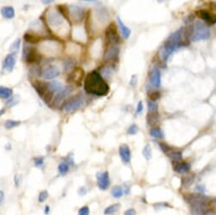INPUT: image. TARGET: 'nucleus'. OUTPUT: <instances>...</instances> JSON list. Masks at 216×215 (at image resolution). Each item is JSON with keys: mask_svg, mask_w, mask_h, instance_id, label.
<instances>
[{"mask_svg": "<svg viewBox=\"0 0 216 215\" xmlns=\"http://www.w3.org/2000/svg\"><path fill=\"white\" fill-rule=\"evenodd\" d=\"M188 36L186 33L184 27H181L179 30L175 31L164 42L163 48L161 49L160 53L162 59L164 62H166L173 53L184 47L185 45H188Z\"/></svg>", "mask_w": 216, "mask_h": 215, "instance_id": "obj_1", "label": "nucleus"}, {"mask_svg": "<svg viewBox=\"0 0 216 215\" xmlns=\"http://www.w3.org/2000/svg\"><path fill=\"white\" fill-rule=\"evenodd\" d=\"M84 90L88 94L96 96H106L109 92L108 83L102 77L101 74L92 70L87 75L84 80Z\"/></svg>", "mask_w": 216, "mask_h": 215, "instance_id": "obj_2", "label": "nucleus"}, {"mask_svg": "<svg viewBox=\"0 0 216 215\" xmlns=\"http://www.w3.org/2000/svg\"><path fill=\"white\" fill-rule=\"evenodd\" d=\"M192 34L191 40L192 42L204 41L210 37V30L208 25L201 20H197L192 25Z\"/></svg>", "mask_w": 216, "mask_h": 215, "instance_id": "obj_3", "label": "nucleus"}, {"mask_svg": "<svg viewBox=\"0 0 216 215\" xmlns=\"http://www.w3.org/2000/svg\"><path fill=\"white\" fill-rule=\"evenodd\" d=\"M105 41L108 46L117 45L120 42L118 31L115 23H111L105 30Z\"/></svg>", "mask_w": 216, "mask_h": 215, "instance_id": "obj_4", "label": "nucleus"}, {"mask_svg": "<svg viewBox=\"0 0 216 215\" xmlns=\"http://www.w3.org/2000/svg\"><path fill=\"white\" fill-rule=\"evenodd\" d=\"M83 104L84 99L81 96H76V97H71L70 99L66 101L63 105L64 111L66 113H72L81 108Z\"/></svg>", "mask_w": 216, "mask_h": 215, "instance_id": "obj_5", "label": "nucleus"}, {"mask_svg": "<svg viewBox=\"0 0 216 215\" xmlns=\"http://www.w3.org/2000/svg\"><path fill=\"white\" fill-rule=\"evenodd\" d=\"M63 16L58 11L50 10L47 13V21L51 27H59L64 24Z\"/></svg>", "mask_w": 216, "mask_h": 215, "instance_id": "obj_6", "label": "nucleus"}, {"mask_svg": "<svg viewBox=\"0 0 216 215\" xmlns=\"http://www.w3.org/2000/svg\"><path fill=\"white\" fill-rule=\"evenodd\" d=\"M67 8H68V12H69L70 21H75L76 23L82 21L85 17V11L82 8L77 5H69L67 6Z\"/></svg>", "mask_w": 216, "mask_h": 215, "instance_id": "obj_7", "label": "nucleus"}, {"mask_svg": "<svg viewBox=\"0 0 216 215\" xmlns=\"http://www.w3.org/2000/svg\"><path fill=\"white\" fill-rule=\"evenodd\" d=\"M34 89L37 91V92L38 94L40 97H42L44 100V102L48 103L49 101H51L53 93L50 92L48 87V83L47 82H36L34 85Z\"/></svg>", "mask_w": 216, "mask_h": 215, "instance_id": "obj_8", "label": "nucleus"}, {"mask_svg": "<svg viewBox=\"0 0 216 215\" xmlns=\"http://www.w3.org/2000/svg\"><path fill=\"white\" fill-rule=\"evenodd\" d=\"M23 58L29 64H33L37 62L39 59L38 53L37 52L35 48H33L32 46H27L25 44L23 47Z\"/></svg>", "mask_w": 216, "mask_h": 215, "instance_id": "obj_9", "label": "nucleus"}, {"mask_svg": "<svg viewBox=\"0 0 216 215\" xmlns=\"http://www.w3.org/2000/svg\"><path fill=\"white\" fill-rule=\"evenodd\" d=\"M60 74V69L56 65H48L41 71V76L44 80H53L58 77Z\"/></svg>", "mask_w": 216, "mask_h": 215, "instance_id": "obj_10", "label": "nucleus"}, {"mask_svg": "<svg viewBox=\"0 0 216 215\" xmlns=\"http://www.w3.org/2000/svg\"><path fill=\"white\" fill-rule=\"evenodd\" d=\"M72 92H73V87L71 86H66L62 88L59 92L55 94V97L53 98V104L55 105H59L72 93Z\"/></svg>", "mask_w": 216, "mask_h": 215, "instance_id": "obj_11", "label": "nucleus"}, {"mask_svg": "<svg viewBox=\"0 0 216 215\" xmlns=\"http://www.w3.org/2000/svg\"><path fill=\"white\" fill-rule=\"evenodd\" d=\"M120 49L117 45L108 46L104 54V59L105 61H115L118 59Z\"/></svg>", "mask_w": 216, "mask_h": 215, "instance_id": "obj_12", "label": "nucleus"}, {"mask_svg": "<svg viewBox=\"0 0 216 215\" xmlns=\"http://www.w3.org/2000/svg\"><path fill=\"white\" fill-rule=\"evenodd\" d=\"M97 180H98V186L100 190L105 191L108 189L110 185V180H109V174L107 171L98 173Z\"/></svg>", "mask_w": 216, "mask_h": 215, "instance_id": "obj_13", "label": "nucleus"}, {"mask_svg": "<svg viewBox=\"0 0 216 215\" xmlns=\"http://www.w3.org/2000/svg\"><path fill=\"white\" fill-rule=\"evenodd\" d=\"M196 13H197V15L198 16L199 19H201V21H203L206 24H215L216 18L212 13H210V12L207 10H200L197 11Z\"/></svg>", "mask_w": 216, "mask_h": 215, "instance_id": "obj_14", "label": "nucleus"}, {"mask_svg": "<svg viewBox=\"0 0 216 215\" xmlns=\"http://www.w3.org/2000/svg\"><path fill=\"white\" fill-rule=\"evenodd\" d=\"M15 64H16L15 53H9L5 57L4 62H3V69L8 71V72H11V71H13Z\"/></svg>", "mask_w": 216, "mask_h": 215, "instance_id": "obj_15", "label": "nucleus"}, {"mask_svg": "<svg viewBox=\"0 0 216 215\" xmlns=\"http://www.w3.org/2000/svg\"><path fill=\"white\" fill-rule=\"evenodd\" d=\"M150 84L154 88H159L161 86V71L159 69L155 68L153 69L149 76Z\"/></svg>", "mask_w": 216, "mask_h": 215, "instance_id": "obj_16", "label": "nucleus"}, {"mask_svg": "<svg viewBox=\"0 0 216 215\" xmlns=\"http://www.w3.org/2000/svg\"><path fill=\"white\" fill-rule=\"evenodd\" d=\"M119 153H120V156L121 158L122 161L125 163H128L131 162V158H132V153H131V150L130 147L126 144H123L120 147V149H119Z\"/></svg>", "mask_w": 216, "mask_h": 215, "instance_id": "obj_17", "label": "nucleus"}, {"mask_svg": "<svg viewBox=\"0 0 216 215\" xmlns=\"http://www.w3.org/2000/svg\"><path fill=\"white\" fill-rule=\"evenodd\" d=\"M117 22H118V25L120 29V31H121V35L122 37H124L125 39H128L130 37V36L132 34V30L130 29L129 27H127L126 25V24L123 22L121 19L120 16H117Z\"/></svg>", "mask_w": 216, "mask_h": 215, "instance_id": "obj_18", "label": "nucleus"}, {"mask_svg": "<svg viewBox=\"0 0 216 215\" xmlns=\"http://www.w3.org/2000/svg\"><path fill=\"white\" fill-rule=\"evenodd\" d=\"M0 13L1 15L6 20H11L15 16V10L12 6H4L0 10Z\"/></svg>", "mask_w": 216, "mask_h": 215, "instance_id": "obj_19", "label": "nucleus"}, {"mask_svg": "<svg viewBox=\"0 0 216 215\" xmlns=\"http://www.w3.org/2000/svg\"><path fill=\"white\" fill-rule=\"evenodd\" d=\"M190 169H191V165L185 162H178L176 163V165L174 167L175 171L179 174L187 173Z\"/></svg>", "mask_w": 216, "mask_h": 215, "instance_id": "obj_20", "label": "nucleus"}, {"mask_svg": "<svg viewBox=\"0 0 216 215\" xmlns=\"http://www.w3.org/2000/svg\"><path fill=\"white\" fill-rule=\"evenodd\" d=\"M48 87H49V90L50 91V92L53 94L59 92V91L62 89L63 85L59 80H53V81H50L48 83Z\"/></svg>", "mask_w": 216, "mask_h": 215, "instance_id": "obj_21", "label": "nucleus"}, {"mask_svg": "<svg viewBox=\"0 0 216 215\" xmlns=\"http://www.w3.org/2000/svg\"><path fill=\"white\" fill-rule=\"evenodd\" d=\"M13 96V90L10 87L0 86V98L9 99Z\"/></svg>", "mask_w": 216, "mask_h": 215, "instance_id": "obj_22", "label": "nucleus"}, {"mask_svg": "<svg viewBox=\"0 0 216 215\" xmlns=\"http://www.w3.org/2000/svg\"><path fill=\"white\" fill-rule=\"evenodd\" d=\"M97 15H98V21H100L101 22H103V23L108 21V12L104 8H101V9L98 10V11H97Z\"/></svg>", "mask_w": 216, "mask_h": 215, "instance_id": "obj_23", "label": "nucleus"}, {"mask_svg": "<svg viewBox=\"0 0 216 215\" xmlns=\"http://www.w3.org/2000/svg\"><path fill=\"white\" fill-rule=\"evenodd\" d=\"M150 135L153 137V138L162 139L164 138V132L159 127H155V128H152L150 130Z\"/></svg>", "mask_w": 216, "mask_h": 215, "instance_id": "obj_24", "label": "nucleus"}, {"mask_svg": "<svg viewBox=\"0 0 216 215\" xmlns=\"http://www.w3.org/2000/svg\"><path fill=\"white\" fill-rule=\"evenodd\" d=\"M83 74H84V70L81 68H76V69H74V70L70 73V76H71V78L73 79V80H76L77 81V80H81V77H83Z\"/></svg>", "mask_w": 216, "mask_h": 215, "instance_id": "obj_25", "label": "nucleus"}, {"mask_svg": "<svg viewBox=\"0 0 216 215\" xmlns=\"http://www.w3.org/2000/svg\"><path fill=\"white\" fill-rule=\"evenodd\" d=\"M24 39L30 43H37L40 41V37L38 36L32 34V33H29V32H26L24 35Z\"/></svg>", "mask_w": 216, "mask_h": 215, "instance_id": "obj_26", "label": "nucleus"}, {"mask_svg": "<svg viewBox=\"0 0 216 215\" xmlns=\"http://www.w3.org/2000/svg\"><path fill=\"white\" fill-rule=\"evenodd\" d=\"M21 124V121L20 120H14V119H7L4 123V127L7 130H11V129L18 127Z\"/></svg>", "mask_w": 216, "mask_h": 215, "instance_id": "obj_27", "label": "nucleus"}, {"mask_svg": "<svg viewBox=\"0 0 216 215\" xmlns=\"http://www.w3.org/2000/svg\"><path fill=\"white\" fill-rule=\"evenodd\" d=\"M120 208V203H116V204L110 205L109 207L105 208L104 214L105 215L113 214V213H116V212L118 211Z\"/></svg>", "mask_w": 216, "mask_h": 215, "instance_id": "obj_28", "label": "nucleus"}, {"mask_svg": "<svg viewBox=\"0 0 216 215\" xmlns=\"http://www.w3.org/2000/svg\"><path fill=\"white\" fill-rule=\"evenodd\" d=\"M70 170V165L66 163V162H62L59 163V165L58 166V171H59V174L61 175H65L69 172Z\"/></svg>", "mask_w": 216, "mask_h": 215, "instance_id": "obj_29", "label": "nucleus"}, {"mask_svg": "<svg viewBox=\"0 0 216 215\" xmlns=\"http://www.w3.org/2000/svg\"><path fill=\"white\" fill-rule=\"evenodd\" d=\"M21 38L15 39L14 42H12V44L10 45V51L12 52V53H16L18 50H19L20 48H21Z\"/></svg>", "mask_w": 216, "mask_h": 215, "instance_id": "obj_30", "label": "nucleus"}, {"mask_svg": "<svg viewBox=\"0 0 216 215\" xmlns=\"http://www.w3.org/2000/svg\"><path fill=\"white\" fill-rule=\"evenodd\" d=\"M112 196L114 197L115 198H120L122 197V196L124 194V191H123V189H122L120 186H114L113 189H112Z\"/></svg>", "mask_w": 216, "mask_h": 215, "instance_id": "obj_31", "label": "nucleus"}, {"mask_svg": "<svg viewBox=\"0 0 216 215\" xmlns=\"http://www.w3.org/2000/svg\"><path fill=\"white\" fill-rule=\"evenodd\" d=\"M143 155L147 160H150L152 158V148L149 144H147L143 150Z\"/></svg>", "mask_w": 216, "mask_h": 215, "instance_id": "obj_32", "label": "nucleus"}, {"mask_svg": "<svg viewBox=\"0 0 216 215\" xmlns=\"http://www.w3.org/2000/svg\"><path fill=\"white\" fill-rule=\"evenodd\" d=\"M147 108H148V112L151 114H154L158 112V104L156 102L153 101H147Z\"/></svg>", "mask_w": 216, "mask_h": 215, "instance_id": "obj_33", "label": "nucleus"}, {"mask_svg": "<svg viewBox=\"0 0 216 215\" xmlns=\"http://www.w3.org/2000/svg\"><path fill=\"white\" fill-rule=\"evenodd\" d=\"M170 158L173 162L178 163L182 160V153L181 152H173L170 154Z\"/></svg>", "mask_w": 216, "mask_h": 215, "instance_id": "obj_34", "label": "nucleus"}, {"mask_svg": "<svg viewBox=\"0 0 216 215\" xmlns=\"http://www.w3.org/2000/svg\"><path fill=\"white\" fill-rule=\"evenodd\" d=\"M137 132H138V126L136 124H132L127 130V134L128 135H136Z\"/></svg>", "mask_w": 216, "mask_h": 215, "instance_id": "obj_35", "label": "nucleus"}, {"mask_svg": "<svg viewBox=\"0 0 216 215\" xmlns=\"http://www.w3.org/2000/svg\"><path fill=\"white\" fill-rule=\"evenodd\" d=\"M49 197V192L47 191H41L38 195V201L39 202H43L45 201Z\"/></svg>", "mask_w": 216, "mask_h": 215, "instance_id": "obj_36", "label": "nucleus"}, {"mask_svg": "<svg viewBox=\"0 0 216 215\" xmlns=\"http://www.w3.org/2000/svg\"><path fill=\"white\" fill-rule=\"evenodd\" d=\"M149 98L151 101L156 102L160 98V93L159 92H152L149 93Z\"/></svg>", "mask_w": 216, "mask_h": 215, "instance_id": "obj_37", "label": "nucleus"}, {"mask_svg": "<svg viewBox=\"0 0 216 215\" xmlns=\"http://www.w3.org/2000/svg\"><path fill=\"white\" fill-rule=\"evenodd\" d=\"M44 163V158L42 157H36L34 158V164L36 167H42Z\"/></svg>", "mask_w": 216, "mask_h": 215, "instance_id": "obj_38", "label": "nucleus"}, {"mask_svg": "<svg viewBox=\"0 0 216 215\" xmlns=\"http://www.w3.org/2000/svg\"><path fill=\"white\" fill-rule=\"evenodd\" d=\"M22 182V175L21 174H15L14 176V183L16 187H19Z\"/></svg>", "mask_w": 216, "mask_h": 215, "instance_id": "obj_39", "label": "nucleus"}, {"mask_svg": "<svg viewBox=\"0 0 216 215\" xmlns=\"http://www.w3.org/2000/svg\"><path fill=\"white\" fill-rule=\"evenodd\" d=\"M89 213H90V209L87 206L81 208L78 211V215H89Z\"/></svg>", "mask_w": 216, "mask_h": 215, "instance_id": "obj_40", "label": "nucleus"}, {"mask_svg": "<svg viewBox=\"0 0 216 215\" xmlns=\"http://www.w3.org/2000/svg\"><path fill=\"white\" fill-rule=\"evenodd\" d=\"M18 103H19V101L16 100L14 97H10V98L8 99L7 103H6V105H7V107L11 108L13 107V106H14V105H16Z\"/></svg>", "mask_w": 216, "mask_h": 215, "instance_id": "obj_41", "label": "nucleus"}, {"mask_svg": "<svg viewBox=\"0 0 216 215\" xmlns=\"http://www.w3.org/2000/svg\"><path fill=\"white\" fill-rule=\"evenodd\" d=\"M182 184H183V186H184L185 187H187V186H191V185L192 184V181H193V178H192L191 179V177H186V178H184L183 180H182Z\"/></svg>", "mask_w": 216, "mask_h": 215, "instance_id": "obj_42", "label": "nucleus"}, {"mask_svg": "<svg viewBox=\"0 0 216 215\" xmlns=\"http://www.w3.org/2000/svg\"><path fill=\"white\" fill-rule=\"evenodd\" d=\"M64 65H65V70H68V69H70L71 68H73L74 64L70 60H65L64 62Z\"/></svg>", "mask_w": 216, "mask_h": 215, "instance_id": "obj_43", "label": "nucleus"}, {"mask_svg": "<svg viewBox=\"0 0 216 215\" xmlns=\"http://www.w3.org/2000/svg\"><path fill=\"white\" fill-rule=\"evenodd\" d=\"M143 111V104L142 101H139V103L137 104L136 106V114H141Z\"/></svg>", "mask_w": 216, "mask_h": 215, "instance_id": "obj_44", "label": "nucleus"}, {"mask_svg": "<svg viewBox=\"0 0 216 215\" xmlns=\"http://www.w3.org/2000/svg\"><path fill=\"white\" fill-rule=\"evenodd\" d=\"M159 147H160L161 150H162L164 153H167L168 151L171 150V147L169 146H167L165 143H160V144H159Z\"/></svg>", "mask_w": 216, "mask_h": 215, "instance_id": "obj_45", "label": "nucleus"}, {"mask_svg": "<svg viewBox=\"0 0 216 215\" xmlns=\"http://www.w3.org/2000/svg\"><path fill=\"white\" fill-rule=\"evenodd\" d=\"M136 83H137V77H136V75H133L132 76V79L130 80V85L132 87H135Z\"/></svg>", "mask_w": 216, "mask_h": 215, "instance_id": "obj_46", "label": "nucleus"}, {"mask_svg": "<svg viewBox=\"0 0 216 215\" xmlns=\"http://www.w3.org/2000/svg\"><path fill=\"white\" fill-rule=\"evenodd\" d=\"M136 210L134 208H129L125 211L124 213V215H136Z\"/></svg>", "mask_w": 216, "mask_h": 215, "instance_id": "obj_47", "label": "nucleus"}, {"mask_svg": "<svg viewBox=\"0 0 216 215\" xmlns=\"http://www.w3.org/2000/svg\"><path fill=\"white\" fill-rule=\"evenodd\" d=\"M195 189L198 191H200V192H204V191H205V186H204L203 185H198V186H196Z\"/></svg>", "mask_w": 216, "mask_h": 215, "instance_id": "obj_48", "label": "nucleus"}, {"mask_svg": "<svg viewBox=\"0 0 216 215\" xmlns=\"http://www.w3.org/2000/svg\"><path fill=\"white\" fill-rule=\"evenodd\" d=\"M4 198H5V195H4V191H1V190H0V205L4 203Z\"/></svg>", "mask_w": 216, "mask_h": 215, "instance_id": "obj_49", "label": "nucleus"}, {"mask_svg": "<svg viewBox=\"0 0 216 215\" xmlns=\"http://www.w3.org/2000/svg\"><path fill=\"white\" fill-rule=\"evenodd\" d=\"M154 207H157V208H163L165 207H170V205H168L167 203H159L158 205H154Z\"/></svg>", "mask_w": 216, "mask_h": 215, "instance_id": "obj_50", "label": "nucleus"}, {"mask_svg": "<svg viewBox=\"0 0 216 215\" xmlns=\"http://www.w3.org/2000/svg\"><path fill=\"white\" fill-rule=\"evenodd\" d=\"M49 213H50V207H49V205H46L45 208H44V213L46 215H48Z\"/></svg>", "mask_w": 216, "mask_h": 215, "instance_id": "obj_51", "label": "nucleus"}, {"mask_svg": "<svg viewBox=\"0 0 216 215\" xmlns=\"http://www.w3.org/2000/svg\"><path fill=\"white\" fill-rule=\"evenodd\" d=\"M41 1L43 4H52L54 0H41Z\"/></svg>", "mask_w": 216, "mask_h": 215, "instance_id": "obj_52", "label": "nucleus"}, {"mask_svg": "<svg viewBox=\"0 0 216 215\" xmlns=\"http://www.w3.org/2000/svg\"><path fill=\"white\" fill-rule=\"evenodd\" d=\"M202 215H215V213L213 211H205L202 213Z\"/></svg>", "mask_w": 216, "mask_h": 215, "instance_id": "obj_53", "label": "nucleus"}, {"mask_svg": "<svg viewBox=\"0 0 216 215\" xmlns=\"http://www.w3.org/2000/svg\"><path fill=\"white\" fill-rule=\"evenodd\" d=\"M81 1H86V2H91V3H97L98 0H81Z\"/></svg>", "mask_w": 216, "mask_h": 215, "instance_id": "obj_54", "label": "nucleus"}, {"mask_svg": "<svg viewBox=\"0 0 216 215\" xmlns=\"http://www.w3.org/2000/svg\"><path fill=\"white\" fill-rule=\"evenodd\" d=\"M4 113H5V109H4V108H1V109H0V116L4 115Z\"/></svg>", "mask_w": 216, "mask_h": 215, "instance_id": "obj_55", "label": "nucleus"}, {"mask_svg": "<svg viewBox=\"0 0 216 215\" xmlns=\"http://www.w3.org/2000/svg\"><path fill=\"white\" fill-rule=\"evenodd\" d=\"M158 2L159 3H163V2H166V1H169V0H157Z\"/></svg>", "mask_w": 216, "mask_h": 215, "instance_id": "obj_56", "label": "nucleus"}]
</instances>
